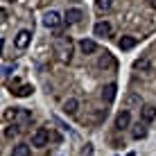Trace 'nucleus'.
<instances>
[{"label": "nucleus", "instance_id": "nucleus-1", "mask_svg": "<svg viewBox=\"0 0 156 156\" xmlns=\"http://www.w3.org/2000/svg\"><path fill=\"white\" fill-rule=\"evenodd\" d=\"M55 55L59 61H63V63H68L73 59V41H70V36H57L55 39Z\"/></svg>", "mask_w": 156, "mask_h": 156}, {"label": "nucleus", "instance_id": "nucleus-2", "mask_svg": "<svg viewBox=\"0 0 156 156\" xmlns=\"http://www.w3.org/2000/svg\"><path fill=\"white\" fill-rule=\"evenodd\" d=\"M48 140H50V131H48V129H36L34 133H32V145H34V147H45L48 145Z\"/></svg>", "mask_w": 156, "mask_h": 156}, {"label": "nucleus", "instance_id": "nucleus-3", "mask_svg": "<svg viewBox=\"0 0 156 156\" xmlns=\"http://www.w3.org/2000/svg\"><path fill=\"white\" fill-rule=\"evenodd\" d=\"M30 41H32V32L30 30H20L18 34H16V39H14V45L20 48V50H25V48L30 45Z\"/></svg>", "mask_w": 156, "mask_h": 156}, {"label": "nucleus", "instance_id": "nucleus-4", "mask_svg": "<svg viewBox=\"0 0 156 156\" xmlns=\"http://www.w3.org/2000/svg\"><path fill=\"white\" fill-rule=\"evenodd\" d=\"M59 23H61V16H59L57 12H48L45 16H43V25H45L48 30H57Z\"/></svg>", "mask_w": 156, "mask_h": 156}, {"label": "nucleus", "instance_id": "nucleus-5", "mask_svg": "<svg viewBox=\"0 0 156 156\" xmlns=\"http://www.w3.org/2000/svg\"><path fill=\"white\" fill-rule=\"evenodd\" d=\"M140 118H143V122H154L156 120V106L145 104L143 109H140Z\"/></svg>", "mask_w": 156, "mask_h": 156}, {"label": "nucleus", "instance_id": "nucleus-6", "mask_svg": "<svg viewBox=\"0 0 156 156\" xmlns=\"http://www.w3.org/2000/svg\"><path fill=\"white\" fill-rule=\"evenodd\" d=\"M129 125H131V115H129V111H120L118 118H115V127L122 131V129H127Z\"/></svg>", "mask_w": 156, "mask_h": 156}, {"label": "nucleus", "instance_id": "nucleus-7", "mask_svg": "<svg viewBox=\"0 0 156 156\" xmlns=\"http://www.w3.org/2000/svg\"><path fill=\"white\" fill-rule=\"evenodd\" d=\"M95 36H109L111 34V23H106V20H100V23H95Z\"/></svg>", "mask_w": 156, "mask_h": 156}, {"label": "nucleus", "instance_id": "nucleus-8", "mask_svg": "<svg viewBox=\"0 0 156 156\" xmlns=\"http://www.w3.org/2000/svg\"><path fill=\"white\" fill-rule=\"evenodd\" d=\"M79 50H82L84 55H93V52L98 50V43L90 41V39H82L79 41Z\"/></svg>", "mask_w": 156, "mask_h": 156}, {"label": "nucleus", "instance_id": "nucleus-9", "mask_svg": "<svg viewBox=\"0 0 156 156\" xmlns=\"http://www.w3.org/2000/svg\"><path fill=\"white\" fill-rule=\"evenodd\" d=\"M115 90H118L115 84H106L104 88H102V100L104 102H113L115 100Z\"/></svg>", "mask_w": 156, "mask_h": 156}, {"label": "nucleus", "instance_id": "nucleus-10", "mask_svg": "<svg viewBox=\"0 0 156 156\" xmlns=\"http://www.w3.org/2000/svg\"><path fill=\"white\" fill-rule=\"evenodd\" d=\"M82 18H84L82 9H68V12H66V23H70V25L79 23V20H82Z\"/></svg>", "mask_w": 156, "mask_h": 156}, {"label": "nucleus", "instance_id": "nucleus-11", "mask_svg": "<svg viewBox=\"0 0 156 156\" xmlns=\"http://www.w3.org/2000/svg\"><path fill=\"white\" fill-rule=\"evenodd\" d=\"M77 109H79V102L75 100V98H70V100H66V102H63V113L75 115V113H77Z\"/></svg>", "mask_w": 156, "mask_h": 156}, {"label": "nucleus", "instance_id": "nucleus-12", "mask_svg": "<svg viewBox=\"0 0 156 156\" xmlns=\"http://www.w3.org/2000/svg\"><path fill=\"white\" fill-rule=\"evenodd\" d=\"M100 68H109V70H115V59L109 55V52H104V55L100 57Z\"/></svg>", "mask_w": 156, "mask_h": 156}, {"label": "nucleus", "instance_id": "nucleus-13", "mask_svg": "<svg viewBox=\"0 0 156 156\" xmlns=\"http://www.w3.org/2000/svg\"><path fill=\"white\" fill-rule=\"evenodd\" d=\"M136 43H138V39H136V36H122L118 45H120V50H131V48L136 45Z\"/></svg>", "mask_w": 156, "mask_h": 156}, {"label": "nucleus", "instance_id": "nucleus-14", "mask_svg": "<svg viewBox=\"0 0 156 156\" xmlns=\"http://www.w3.org/2000/svg\"><path fill=\"white\" fill-rule=\"evenodd\" d=\"M12 156H30V145L20 143V145H14L12 149Z\"/></svg>", "mask_w": 156, "mask_h": 156}, {"label": "nucleus", "instance_id": "nucleus-15", "mask_svg": "<svg viewBox=\"0 0 156 156\" xmlns=\"http://www.w3.org/2000/svg\"><path fill=\"white\" fill-rule=\"evenodd\" d=\"M32 90H34V88H32L30 84H23L18 90H14V95H18V98H27V95H32Z\"/></svg>", "mask_w": 156, "mask_h": 156}, {"label": "nucleus", "instance_id": "nucleus-16", "mask_svg": "<svg viewBox=\"0 0 156 156\" xmlns=\"http://www.w3.org/2000/svg\"><path fill=\"white\" fill-rule=\"evenodd\" d=\"M133 66H136L138 70H147V68H149V57H143V59H138V61L133 63Z\"/></svg>", "mask_w": 156, "mask_h": 156}, {"label": "nucleus", "instance_id": "nucleus-17", "mask_svg": "<svg viewBox=\"0 0 156 156\" xmlns=\"http://www.w3.org/2000/svg\"><path fill=\"white\" fill-rule=\"evenodd\" d=\"M125 104H127V106H136V104L140 106V98H138V95H133V93H131V95H127Z\"/></svg>", "mask_w": 156, "mask_h": 156}, {"label": "nucleus", "instance_id": "nucleus-18", "mask_svg": "<svg viewBox=\"0 0 156 156\" xmlns=\"http://www.w3.org/2000/svg\"><path fill=\"white\" fill-rule=\"evenodd\" d=\"M111 5H113V0H98V9H102V12L111 9Z\"/></svg>", "mask_w": 156, "mask_h": 156}, {"label": "nucleus", "instance_id": "nucleus-19", "mask_svg": "<svg viewBox=\"0 0 156 156\" xmlns=\"http://www.w3.org/2000/svg\"><path fill=\"white\" fill-rule=\"evenodd\" d=\"M133 138H145V127L143 125H136V129H133Z\"/></svg>", "mask_w": 156, "mask_h": 156}, {"label": "nucleus", "instance_id": "nucleus-20", "mask_svg": "<svg viewBox=\"0 0 156 156\" xmlns=\"http://www.w3.org/2000/svg\"><path fill=\"white\" fill-rule=\"evenodd\" d=\"M14 68H16V66H9V63H7V66H2V75H5V77H7V75H12Z\"/></svg>", "mask_w": 156, "mask_h": 156}, {"label": "nucleus", "instance_id": "nucleus-21", "mask_svg": "<svg viewBox=\"0 0 156 156\" xmlns=\"http://www.w3.org/2000/svg\"><path fill=\"white\" fill-rule=\"evenodd\" d=\"M5 133H7V136H9V138H12V136H14V133H18V129H16V127H9V129H7V131H5Z\"/></svg>", "mask_w": 156, "mask_h": 156}, {"label": "nucleus", "instance_id": "nucleus-22", "mask_svg": "<svg viewBox=\"0 0 156 156\" xmlns=\"http://www.w3.org/2000/svg\"><path fill=\"white\" fill-rule=\"evenodd\" d=\"M149 5H152V7L156 9V0H149Z\"/></svg>", "mask_w": 156, "mask_h": 156}]
</instances>
